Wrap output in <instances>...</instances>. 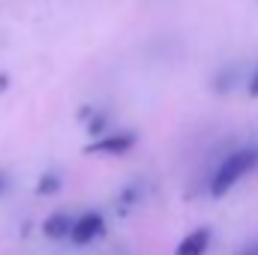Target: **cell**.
Wrapping results in <instances>:
<instances>
[{"label":"cell","instance_id":"6da1fadb","mask_svg":"<svg viewBox=\"0 0 258 255\" xmlns=\"http://www.w3.org/2000/svg\"><path fill=\"white\" fill-rule=\"evenodd\" d=\"M255 168H258V147H240V150L228 153L222 159V165L216 168L213 180H210V195L213 198L228 195V192L234 189L249 171H255Z\"/></svg>","mask_w":258,"mask_h":255},{"label":"cell","instance_id":"7a4b0ae2","mask_svg":"<svg viewBox=\"0 0 258 255\" xmlns=\"http://www.w3.org/2000/svg\"><path fill=\"white\" fill-rule=\"evenodd\" d=\"M102 231H105L102 213H93V210H90V213H81V216L75 219L69 240H72L75 246H87V243H93L96 237H102Z\"/></svg>","mask_w":258,"mask_h":255},{"label":"cell","instance_id":"3957f363","mask_svg":"<svg viewBox=\"0 0 258 255\" xmlns=\"http://www.w3.org/2000/svg\"><path fill=\"white\" fill-rule=\"evenodd\" d=\"M135 135L132 132H111V135H102V138H96L93 144H87L84 147V153H105V156H123L129 153L132 147H135Z\"/></svg>","mask_w":258,"mask_h":255},{"label":"cell","instance_id":"277c9868","mask_svg":"<svg viewBox=\"0 0 258 255\" xmlns=\"http://www.w3.org/2000/svg\"><path fill=\"white\" fill-rule=\"evenodd\" d=\"M210 240H213V231H210V228H195V231H189V234L177 243L174 255H204L207 246H210Z\"/></svg>","mask_w":258,"mask_h":255},{"label":"cell","instance_id":"5b68a950","mask_svg":"<svg viewBox=\"0 0 258 255\" xmlns=\"http://www.w3.org/2000/svg\"><path fill=\"white\" fill-rule=\"evenodd\" d=\"M72 225H75V219H72L69 213H51V216L42 222V231H45V237L60 240V237H69V234H72Z\"/></svg>","mask_w":258,"mask_h":255},{"label":"cell","instance_id":"8992f818","mask_svg":"<svg viewBox=\"0 0 258 255\" xmlns=\"http://www.w3.org/2000/svg\"><path fill=\"white\" fill-rule=\"evenodd\" d=\"M60 186H63L60 174L48 171V174H42V177H39V183H36V192H39V195H54V192H60Z\"/></svg>","mask_w":258,"mask_h":255},{"label":"cell","instance_id":"52a82bcc","mask_svg":"<svg viewBox=\"0 0 258 255\" xmlns=\"http://www.w3.org/2000/svg\"><path fill=\"white\" fill-rule=\"evenodd\" d=\"M87 129H90V135H105V114H93Z\"/></svg>","mask_w":258,"mask_h":255},{"label":"cell","instance_id":"ba28073f","mask_svg":"<svg viewBox=\"0 0 258 255\" xmlns=\"http://www.w3.org/2000/svg\"><path fill=\"white\" fill-rule=\"evenodd\" d=\"M249 96H258V66L252 69V75H249Z\"/></svg>","mask_w":258,"mask_h":255},{"label":"cell","instance_id":"9c48e42d","mask_svg":"<svg viewBox=\"0 0 258 255\" xmlns=\"http://www.w3.org/2000/svg\"><path fill=\"white\" fill-rule=\"evenodd\" d=\"M237 255H258V240H255V243H249V246H243Z\"/></svg>","mask_w":258,"mask_h":255},{"label":"cell","instance_id":"30bf717a","mask_svg":"<svg viewBox=\"0 0 258 255\" xmlns=\"http://www.w3.org/2000/svg\"><path fill=\"white\" fill-rule=\"evenodd\" d=\"M6 186H9V177H6V171H0V198H3Z\"/></svg>","mask_w":258,"mask_h":255},{"label":"cell","instance_id":"8fae6325","mask_svg":"<svg viewBox=\"0 0 258 255\" xmlns=\"http://www.w3.org/2000/svg\"><path fill=\"white\" fill-rule=\"evenodd\" d=\"M6 87H9V75H6V72H0V93H3Z\"/></svg>","mask_w":258,"mask_h":255}]
</instances>
